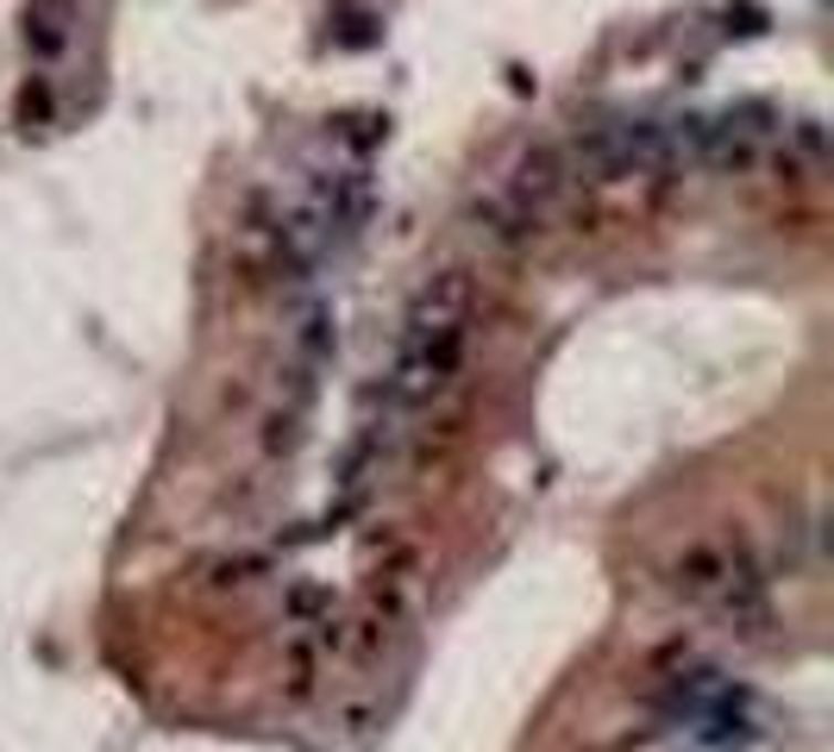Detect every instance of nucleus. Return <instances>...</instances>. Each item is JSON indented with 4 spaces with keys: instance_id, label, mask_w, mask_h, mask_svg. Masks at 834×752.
Returning a JSON list of instances; mask_svg holds the SVG:
<instances>
[{
    "instance_id": "1",
    "label": "nucleus",
    "mask_w": 834,
    "mask_h": 752,
    "mask_svg": "<svg viewBox=\"0 0 834 752\" xmlns=\"http://www.w3.org/2000/svg\"><path fill=\"white\" fill-rule=\"evenodd\" d=\"M471 320H477V283H471V271H440L427 289L408 301L402 339H395V358H389V377H383L389 421L421 414V407H433L458 383L465 351H471Z\"/></svg>"
},
{
    "instance_id": "2",
    "label": "nucleus",
    "mask_w": 834,
    "mask_h": 752,
    "mask_svg": "<svg viewBox=\"0 0 834 752\" xmlns=\"http://www.w3.org/2000/svg\"><path fill=\"white\" fill-rule=\"evenodd\" d=\"M578 182L564 151H527L515 170L496 176V189L477 201V232H489L496 245H521L559 213L564 189Z\"/></svg>"
},
{
    "instance_id": "3",
    "label": "nucleus",
    "mask_w": 834,
    "mask_h": 752,
    "mask_svg": "<svg viewBox=\"0 0 834 752\" xmlns=\"http://www.w3.org/2000/svg\"><path fill=\"white\" fill-rule=\"evenodd\" d=\"M76 25V0H32L25 7V51L32 57H57Z\"/></svg>"
}]
</instances>
